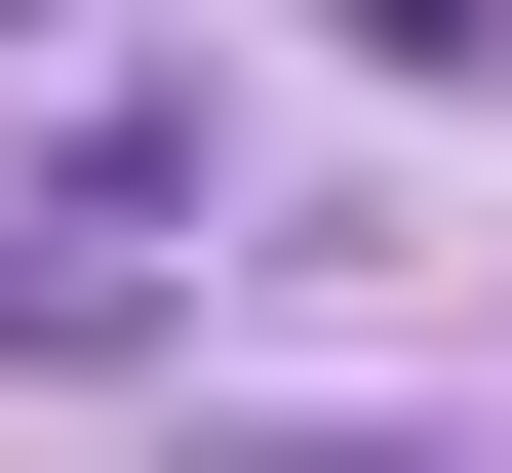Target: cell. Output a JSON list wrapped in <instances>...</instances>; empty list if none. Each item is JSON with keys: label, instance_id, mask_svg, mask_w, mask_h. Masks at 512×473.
Wrapping results in <instances>:
<instances>
[{"label": "cell", "instance_id": "obj_1", "mask_svg": "<svg viewBox=\"0 0 512 473\" xmlns=\"http://www.w3.org/2000/svg\"><path fill=\"white\" fill-rule=\"evenodd\" d=\"M237 473H394V434H237Z\"/></svg>", "mask_w": 512, "mask_h": 473}]
</instances>
